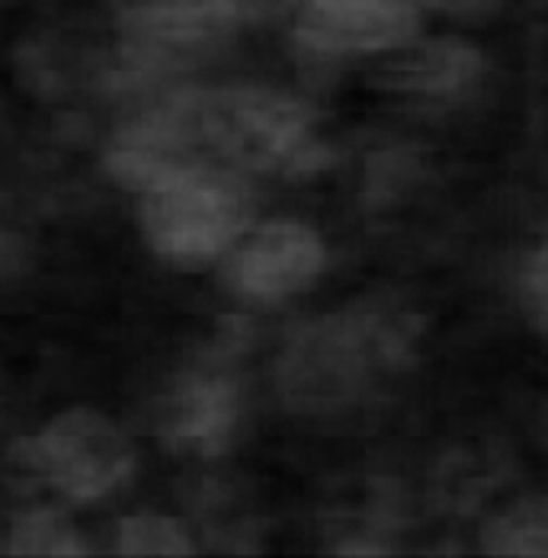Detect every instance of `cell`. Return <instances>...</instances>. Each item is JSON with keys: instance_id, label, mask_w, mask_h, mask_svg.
Wrapping results in <instances>:
<instances>
[{"instance_id": "277c9868", "label": "cell", "mask_w": 548, "mask_h": 558, "mask_svg": "<svg viewBox=\"0 0 548 558\" xmlns=\"http://www.w3.org/2000/svg\"><path fill=\"white\" fill-rule=\"evenodd\" d=\"M257 10V0H122L119 77L148 84L180 74L224 49Z\"/></svg>"}, {"instance_id": "5b68a950", "label": "cell", "mask_w": 548, "mask_h": 558, "mask_svg": "<svg viewBox=\"0 0 548 558\" xmlns=\"http://www.w3.org/2000/svg\"><path fill=\"white\" fill-rule=\"evenodd\" d=\"M13 452L29 478L74 504L110 498L135 472V449L119 424L97 408L61 411L33 440H20Z\"/></svg>"}, {"instance_id": "9a60e30c", "label": "cell", "mask_w": 548, "mask_h": 558, "mask_svg": "<svg viewBox=\"0 0 548 558\" xmlns=\"http://www.w3.org/2000/svg\"><path fill=\"white\" fill-rule=\"evenodd\" d=\"M23 264V244L16 234H10L3 225H0V279L7 274H16Z\"/></svg>"}, {"instance_id": "9c48e42d", "label": "cell", "mask_w": 548, "mask_h": 558, "mask_svg": "<svg viewBox=\"0 0 548 558\" xmlns=\"http://www.w3.org/2000/svg\"><path fill=\"white\" fill-rule=\"evenodd\" d=\"M485 81V56L459 36L411 39L376 71V84L414 107H452Z\"/></svg>"}, {"instance_id": "4fadbf2b", "label": "cell", "mask_w": 548, "mask_h": 558, "mask_svg": "<svg viewBox=\"0 0 548 558\" xmlns=\"http://www.w3.org/2000/svg\"><path fill=\"white\" fill-rule=\"evenodd\" d=\"M520 305L526 318L548 337V234L520 264Z\"/></svg>"}, {"instance_id": "52a82bcc", "label": "cell", "mask_w": 548, "mask_h": 558, "mask_svg": "<svg viewBox=\"0 0 548 558\" xmlns=\"http://www.w3.org/2000/svg\"><path fill=\"white\" fill-rule=\"evenodd\" d=\"M328 267V247L315 228L276 219L244 234L228 257V286L257 302H276L308 289Z\"/></svg>"}, {"instance_id": "3957f363", "label": "cell", "mask_w": 548, "mask_h": 558, "mask_svg": "<svg viewBox=\"0 0 548 558\" xmlns=\"http://www.w3.org/2000/svg\"><path fill=\"white\" fill-rule=\"evenodd\" d=\"M254 199L238 170L196 165L138 196L142 234L158 260L199 270L224 257L251 228Z\"/></svg>"}, {"instance_id": "5bb4252c", "label": "cell", "mask_w": 548, "mask_h": 558, "mask_svg": "<svg viewBox=\"0 0 548 558\" xmlns=\"http://www.w3.org/2000/svg\"><path fill=\"white\" fill-rule=\"evenodd\" d=\"M414 7H430L452 16H485L500 7V0H411Z\"/></svg>"}, {"instance_id": "7c38bea8", "label": "cell", "mask_w": 548, "mask_h": 558, "mask_svg": "<svg viewBox=\"0 0 548 558\" xmlns=\"http://www.w3.org/2000/svg\"><path fill=\"white\" fill-rule=\"evenodd\" d=\"M112 546L119 556L132 558H183L196 553L190 530L165 513H132L115 523Z\"/></svg>"}, {"instance_id": "7a4b0ae2", "label": "cell", "mask_w": 548, "mask_h": 558, "mask_svg": "<svg viewBox=\"0 0 548 558\" xmlns=\"http://www.w3.org/2000/svg\"><path fill=\"white\" fill-rule=\"evenodd\" d=\"M193 151L238 173H312L325 161L315 112L302 100L260 87H186L167 94Z\"/></svg>"}, {"instance_id": "8992f818", "label": "cell", "mask_w": 548, "mask_h": 558, "mask_svg": "<svg viewBox=\"0 0 548 558\" xmlns=\"http://www.w3.org/2000/svg\"><path fill=\"white\" fill-rule=\"evenodd\" d=\"M292 39L312 58L382 56L417 36L411 0H289Z\"/></svg>"}, {"instance_id": "6da1fadb", "label": "cell", "mask_w": 548, "mask_h": 558, "mask_svg": "<svg viewBox=\"0 0 548 558\" xmlns=\"http://www.w3.org/2000/svg\"><path fill=\"white\" fill-rule=\"evenodd\" d=\"M411 360V315L394 299H360L289 335L276 356V391L295 414H340Z\"/></svg>"}, {"instance_id": "30bf717a", "label": "cell", "mask_w": 548, "mask_h": 558, "mask_svg": "<svg viewBox=\"0 0 548 558\" xmlns=\"http://www.w3.org/2000/svg\"><path fill=\"white\" fill-rule=\"evenodd\" d=\"M485 556L548 558V495H526L482 526Z\"/></svg>"}, {"instance_id": "ba28073f", "label": "cell", "mask_w": 548, "mask_h": 558, "mask_svg": "<svg viewBox=\"0 0 548 558\" xmlns=\"http://www.w3.org/2000/svg\"><path fill=\"white\" fill-rule=\"evenodd\" d=\"M241 427V386L221 366H196L167 391L158 434L167 447L196 459H216Z\"/></svg>"}, {"instance_id": "8fae6325", "label": "cell", "mask_w": 548, "mask_h": 558, "mask_svg": "<svg viewBox=\"0 0 548 558\" xmlns=\"http://www.w3.org/2000/svg\"><path fill=\"white\" fill-rule=\"evenodd\" d=\"M7 553L29 558H81L90 556V543L64 513L52 507H36L10 523Z\"/></svg>"}]
</instances>
